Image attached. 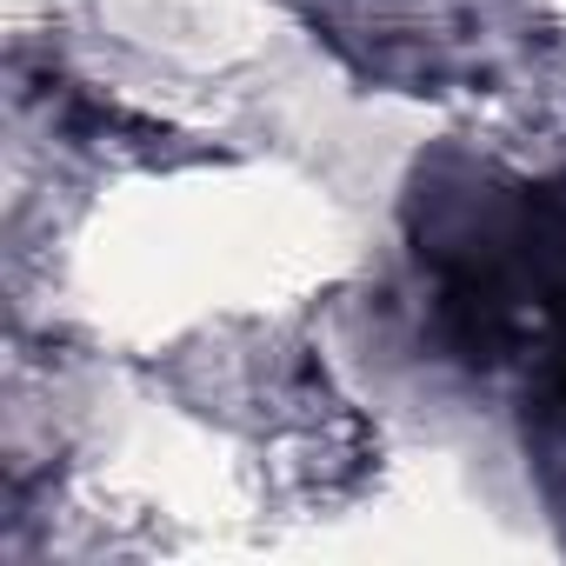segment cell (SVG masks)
I'll return each instance as SVG.
<instances>
[{"instance_id": "obj_1", "label": "cell", "mask_w": 566, "mask_h": 566, "mask_svg": "<svg viewBox=\"0 0 566 566\" xmlns=\"http://www.w3.org/2000/svg\"><path fill=\"white\" fill-rule=\"evenodd\" d=\"M407 233L453 354L480 374H520L546 413H566V200L473 160H433L407 193Z\"/></svg>"}]
</instances>
